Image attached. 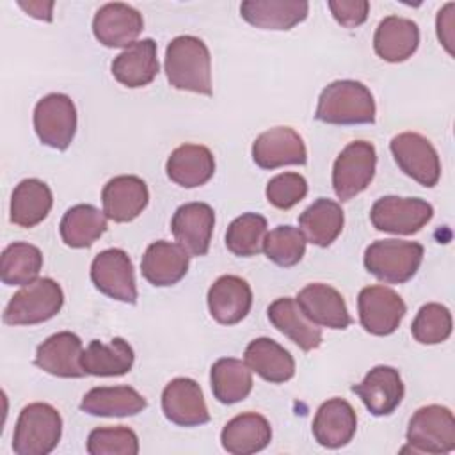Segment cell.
I'll return each mask as SVG.
<instances>
[{
	"instance_id": "32",
	"label": "cell",
	"mask_w": 455,
	"mask_h": 455,
	"mask_svg": "<svg viewBox=\"0 0 455 455\" xmlns=\"http://www.w3.org/2000/svg\"><path fill=\"white\" fill-rule=\"evenodd\" d=\"M53 204V196L50 187L37 180H21L11 194V222L20 228H34L43 222Z\"/></svg>"
},
{
	"instance_id": "17",
	"label": "cell",
	"mask_w": 455,
	"mask_h": 455,
	"mask_svg": "<svg viewBox=\"0 0 455 455\" xmlns=\"http://www.w3.org/2000/svg\"><path fill=\"white\" fill-rule=\"evenodd\" d=\"M82 339L75 332L60 331L37 347L34 364L53 377L80 379L87 375L82 366Z\"/></svg>"
},
{
	"instance_id": "25",
	"label": "cell",
	"mask_w": 455,
	"mask_h": 455,
	"mask_svg": "<svg viewBox=\"0 0 455 455\" xmlns=\"http://www.w3.org/2000/svg\"><path fill=\"white\" fill-rule=\"evenodd\" d=\"M306 0H245L240 4L242 18L263 30H290L307 18Z\"/></svg>"
},
{
	"instance_id": "31",
	"label": "cell",
	"mask_w": 455,
	"mask_h": 455,
	"mask_svg": "<svg viewBox=\"0 0 455 455\" xmlns=\"http://www.w3.org/2000/svg\"><path fill=\"white\" fill-rule=\"evenodd\" d=\"M146 407V398L132 386L92 387L80 402V411L91 416H135Z\"/></svg>"
},
{
	"instance_id": "24",
	"label": "cell",
	"mask_w": 455,
	"mask_h": 455,
	"mask_svg": "<svg viewBox=\"0 0 455 455\" xmlns=\"http://www.w3.org/2000/svg\"><path fill=\"white\" fill-rule=\"evenodd\" d=\"M158 68L156 43L151 37L135 41L114 57L110 64L114 78L130 89L151 84L158 75Z\"/></svg>"
},
{
	"instance_id": "23",
	"label": "cell",
	"mask_w": 455,
	"mask_h": 455,
	"mask_svg": "<svg viewBox=\"0 0 455 455\" xmlns=\"http://www.w3.org/2000/svg\"><path fill=\"white\" fill-rule=\"evenodd\" d=\"M188 258L190 254L180 243L156 240L148 245L142 256V277L158 288L172 286L185 277L188 270Z\"/></svg>"
},
{
	"instance_id": "7",
	"label": "cell",
	"mask_w": 455,
	"mask_h": 455,
	"mask_svg": "<svg viewBox=\"0 0 455 455\" xmlns=\"http://www.w3.org/2000/svg\"><path fill=\"white\" fill-rule=\"evenodd\" d=\"M377 167V151L371 142H348L332 165V188L341 201H350L371 183Z\"/></svg>"
},
{
	"instance_id": "22",
	"label": "cell",
	"mask_w": 455,
	"mask_h": 455,
	"mask_svg": "<svg viewBox=\"0 0 455 455\" xmlns=\"http://www.w3.org/2000/svg\"><path fill=\"white\" fill-rule=\"evenodd\" d=\"M311 430L315 441L323 448L347 446L355 435L357 414L347 400L331 398L318 407Z\"/></svg>"
},
{
	"instance_id": "1",
	"label": "cell",
	"mask_w": 455,
	"mask_h": 455,
	"mask_svg": "<svg viewBox=\"0 0 455 455\" xmlns=\"http://www.w3.org/2000/svg\"><path fill=\"white\" fill-rule=\"evenodd\" d=\"M164 68L174 89L212 96V57L203 39L174 37L165 48Z\"/></svg>"
},
{
	"instance_id": "5",
	"label": "cell",
	"mask_w": 455,
	"mask_h": 455,
	"mask_svg": "<svg viewBox=\"0 0 455 455\" xmlns=\"http://www.w3.org/2000/svg\"><path fill=\"white\" fill-rule=\"evenodd\" d=\"M64 304V291L52 277H39L16 291L4 309L7 325H36L53 318Z\"/></svg>"
},
{
	"instance_id": "34",
	"label": "cell",
	"mask_w": 455,
	"mask_h": 455,
	"mask_svg": "<svg viewBox=\"0 0 455 455\" xmlns=\"http://www.w3.org/2000/svg\"><path fill=\"white\" fill-rule=\"evenodd\" d=\"M133 361V348L123 338H112L108 343L92 339L82 354L85 373L94 377H121L132 370Z\"/></svg>"
},
{
	"instance_id": "20",
	"label": "cell",
	"mask_w": 455,
	"mask_h": 455,
	"mask_svg": "<svg viewBox=\"0 0 455 455\" xmlns=\"http://www.w3.org/2000/svg\"><path fill=\"white\" fill-rule=\"evenodd\" d=\"M149 190L142 178L121 174L108 180L101 190L103 213L114 222H130L148 206Z\"/></svg>"
},
{
	"instance_id": "21",
	"label": "cell",
	"mask_w": 455,
	"mask_h": 455,
	"mask_svg": "<svg viewBox=\"0 0 455 455\" xmlns=\"http://www.w3.org/2000/svg\"><path fill=\"white\" fill-rule=\"evenodd\" d=\"M210 315L222 325L242 322L252 306V290L249 283L238 275H220L206 295Z\"/></svg>"
},
{
	"instance_id": "6",
	"label": "cell",
	"mask_w": 455,
	"mask_h": 455,
	"mask_svg": "<svg viewBox=\"0 0 455 455\" xmlns=\"http://www.w3.org/2000/svg\"><path fill=\"white\" fill-rule=\"evenodd\" d=\"M412 451L450 453L455 450V418L444 405L419 407L409 419L405 432Z\"/></svg>"
},
{
	"instance_id": "29",
	"label": "cell",
	"mask_w": 455,
	"mask_h": 455,
	"mask_svg": "<svg viewBox=\"0 0 455 455\" xmlns=\"http://www.w3.org/2000/svg\"><path fill=\"white\" fill-rule=\"evenodd\" d=\"M270 323L290 338L300 350L311 352L322 345V331L299 307L291 297L275 299L267 309Z\"/></svg>"
},
{
	"instance_id": "40",
	"label": "cell",
	"mask_w": 455,
	"mask_h": 455,
	"mask_svg": "<svg viewBox=\"0 0 455 455\" xmlns=\"http://www.w3.org/2000/svg\"><path fill=\"white\" fill-rule=\"evenodd\" d=\"M451 313L446 306L437 302H428L419 307L416 318L412 320L411 332L412 338L421 345H437L450 338L451 334Z\"/></svg>"
},
{
	"instance_id": "38",
	"label": "cell",
	"mask_w": 455,
	"mask_h": 455,
	"mask_svg": "<svg viewBox=\"0 0 455 455\" xmlns=\"http://www.w3.org/2000/svg\"><path fill=\"white\" fill-rule=\"evenodd\" d=\"M267 236V219L259 213L247 212L236 217L226 231V247L235 256L251 258L263 251Z\"/></svg>"
},
{
	"instance_id": "15",
	"label": "cell",
	"mask_w": 455,
	"mask_h": 455,
	"mask_svg": "<svg viewBox=\"0 0 455 455\" xmlns=\"http://www.w3.org/2000/svg\"><path fill=\"white\" fill-rule=\"evenodd\" d=\"M164 416L178 427H197L210 421L199 384L188 377L172 379L162 391Z\"/></svg>"
},
{
	"instance_id": "33",
	"label": "cell",
	"mask_w": 455,
	"mask_h": 455,
	"mask_svg": "<svg viewBox=\"0 0 455 455\" xmlns=\"http://www.w3.org/2000/svg\"><path fill=\"white\" fill-rule=\"evenodd\" d=\"M345 215L339 203L318 197L299 215V229L307 242L318 247H329L343 231Z\"/></svg>"
},
{
	"instance_id": "3",
	"label": "cell",
	"mask_w": 455,
	"mask_h": 455,
	"mask_svg": "<svg viewBox=\"0 0 455 455\" xmlns=\"http://www.w3.org/2000/svg\"><path fill=\"white\" fill-rule=\"evenodd\" d=\"M62 435V418L59 411L44 402H34L21 409L14 434L12 451L16 455H48Z\"/></svg>"
},
{
	"instance_id": "26",
	"label": "cell",
	"mask_w": 455,
	"mask_h": 455,
	"mask_svg": "<svg viewBox=\"0 0 455 455\" xmlns=\"http://www.w3.org/2000/svg\"><path fill=\"white\" fill-rule=\"evenodd\" d=\"M418 23L402 16H386L375 28L373 48L386 62H403L418 50Z\"/></svg>"
},
{
	"instance_id": "28",
	"label": "cell",
	"mask_w": 455,
	"mask_h": 455,
	"mask_svg": "<svg viewBox=\"0 0 455 455\" xmlns=\"http://www.w3.org/2000/svg\"><path fill=\"white\" fill-rule=\"evenodd\" d=\"M165 172L172 183L183 188H196L212 180L215 158L206 146L181 144L169 155Z\"/></svg>"
},
{
	"instance_id": "14",
	"label": "cell",
	"mask_w": 455,
	"mask_h": 455,
	"mask_svg": "<svg viewBox=\"0 0 455 455\" xmlns=\"http://www.w3.org/2000/svg\"><path fill=\"white\" fill-rule=\"evenodd\" d=\"M144 28L142 14L123 2L101 5L92 18V34L107 48H128Z\"/></svg>"
},
{
	"instance_id": "37",
	"label": "cell",
	"mask_w": 455,
	"mask_h": 455,
	"mask_svg": "<svg viewBox=\"0 0 455 455\" xmlns=\"http://www.w3.org/2000/svg\"><path fill=\"white\" fill-rule=\"evenodd\" d=\"M43 268V252L28 242L9 243L0 258V279L7 286H25L37 279Z\"/></svg>"
},
{
	"instance_id": "19",
	"label": "cell",
	"mask_w": 455,
	"mask_h": 455,
	"mask_svg": "<svg viewBox=\"0 0 455 455\" xmlns=\"http://www.w3.org/2000/svg\"><path fill=\"white\" fill-rule=\"evenodd\" d=\"M352 391L373 416H387L402 403L405 387L396 368L379 364L359 384H354Z\"/></svg>"
},
{
	"instance_id": "44",
	"label": "cell",
	"mask_w": 455,
	"mask_h": 455,
	"mask_svg": "<svg viewBox=\"0 0 455 455\" xmlns=\"http://www.w3.org/2000/svg\"><path fill=\"white\" fill-rule=\"evenodd\" d=\"M435 28H437V37L441 44L446 48L450 55H453V39H455V4L448 2L444 4L435 18Z\"/></svg>"
},
{
	"instance_id": "10",
	"label": "cell",
	"mask_w": 455,
	"mask_h": 455,
	"mask_svg": "<svg viewBox=\"0 0 455 455\" xmlns=\"http://www.w3.org/2000/svg\"><path fill=\"white\" fill-rule=\"evenodd\" d=\"M389 149L398 167L419 185L435 187L441 178V160L432 142L416 132H403L391 139Z\"/></svg>"
},
{
	"instance_id": "39",
	"label": "cell",
	"mask_w": 455,
	"mask_h": 455,
	"mask_svg": "<svg viewBox=\"0 0 455 455\" xmlns=\"http://www.w3.org/2000/svg\"><path fill=\"white\" fill-rule=\"evenodd\" d=\"M306 243L307 240L299 228L281 224L267 233L263 240V252L279 267H293L304 258Z\"/></svg>"
},
{
	"instance_id": "36",
	"label": "cell",
	"mask_w": 455,
	"mask_h": 455,
	"mask_svg": "<svg viewBox=\"0 0 455 455\" xmlns=\"http://www.w3.org/2000/svg\"><path fill=\"white\" fill-rule=\"evenodd\" d=\"M59 231L68 247L87 249L107 231V215L92 204H75L64 213Z\"/></svg>"
},
{
	"instance_id": "4",
	"label": "cell",
	"mask_w": 455,
	"mask_h": 455,
	"mask_svg": "<svg viewBox=\"0 0 455 455\" xmlns=\"http://www.w3.org/2000/svg\"><path fill=\"white\" fill-rule=\"evenodd\" d=\"M423 254L425 249L419 242L377 240L364 251V267L382 283L402 284L416 275Z\"/></svg>"
},
{
	"instance_id": "2",
	"label": "cell",
	"mask_w": 455,
	"mask_h": 455,
	"mask_svg": "<svg viewBox=\"0 0 455 455\" xmlns=\"http://www.w3.org/2000/svg\"><path fill=\"white\" fill-rule=\"evenodd\" d=\"M375 100L357 80H334L320 92L315 117L325 124H373Z\"/></svg>"
},
{
	"instance_id": "30",
	"label": "cell",
	"mask_w": 455,
	"mask_h": 455,
	"mask_svg": "<svg viewBox=\"0 0 455 455\" xmlns=\"http://www.w3.org/2000/svg\"><path fill=\"white\" fill-rule=\"evenodd\" d=\"M243 361L251 371L272 384H283L295 375L291 354L270 338L252 339L243 352Z\"/></svg>"
},
{
	"instance_id": "8",
	"label": "cell",
	"mask_w": 455,
	"mask_h": 455,
	"mask_svg": "<svg viewBox=\"0 0 455 455\" xmlns=\"http://www.w3.org/2000/svg\"><path fill=\"white\" fill-rule=\"evenodd\" d=\"M34 130L44 146L64 151L76 133V107L68 94L50 92L34 108Z\"/></svg>"
},
{
	"instance_id": "35",
	"label": "cell",
	"mask_w": 455,
	"mask_h": 455,
	"mask_svg": "<svg viewBox=\"0 0 455 455\" xmlns=\"http://www.w3.org/2000/svg\"><path fill=\"white\" fill-rule=\"evenodd\" d=\"M210 382L213 396L226 405L238 403L252 391V371L245 361L220 357L212 364Z\"/></svg>"
},
{
	"instance_id": "12",
	"label": "cell",
	"mask_w": 455,
	"mask_h": 455,
	"mask_svg": "<svg viewBox=\"0 0 455 455\" xmlns=\"http://www.w3.org/2000/svg\"><path fill=\"white\" fill-rule=\"evenodd\" d=\"M91 281L103 295L126 302H137L133 263L123 249H105L91 263Z\"/></svg>"
},
{
	"instance_id": "11",
	"label": "cell",
	"mask_w": 455,
	"mask_h": 455,
	"mask_svg": "<svg viewBox=\"0 0 455 455\" xmlns=\"http://www.w3.org/2000/svg\"><path fill=\"white\" fill-rule=\"evenodd\" d=\"M359 322L373 336H389L402 323L407 306L403 299L384 284L366 286L357 297Z\"/></svg>"
},
{
	"instance_id": "41",
	"label": "cell",
	"mask_w": 455,
	"mask_h": 455,
	"mask_svg": "<svg viewBox=\"0 0 455 455\" xmlns=\"http://www.w3.org/2000/svg\"><path fill=\"white\" fill-rule=\"evenodd\" d=\"M89 455H137L139 437L128 427H98L87 437Z\"/></svg>"
},
{
	"instance_id": "16",
	"label": "cell",
	"mask_w": 455,
	"mask_h": 455,
	"mask_svg": "<svg viewBox=\"0 0 455 455\" xmlns=\"http://www.w3.org/2000/svg\"><path fill=\"white\" fill-rule=\"evenodd\" d=\"M215 226V212L206 203H185L176 208L171 219V231L176 242L190 256H204L210 249Z\"/></svg>"
},
{
	"instance_id": "43",
	"label": "cell",
	"mask_w": 455,
	"mask_h": 455,
	"mask_svg": "<svg viewBox=\"0 0 455 455\" xmlns=\"http://www.w3.org/2000/svg\"><path fill=\"white\" fill-rule=\"evenodd\" d=\"M327 5L334 20L347 28L363 25L370 12V4L366 0H329Z\"/></svg>"
},
{
	"instance_id": "27",
	"label": "cell",
	"mask_w": 455,
	"mask_h": 455,
	"mask_svg": "<svg viewBox=\"0 0 455 455\" xmlns=\"http://www.w3.org/2000/svg\"><path fill=\"white\" fill-rule=\"evenodd\" d=\"M272 441L268 419L258 412H242L229 419L222 432V448L231 455H251L265 450Z\"/></svg>"
},
{
	"instance_id": "18",
	"label": "cell",
	"mask_w": 455,
	"mask_h": 455,
	"mask_svg": "<svg viewBox=\"0 0 455 455\" xmlns=\"http://www.w3.org/2000/svg\"><path fill=\"white\" fill-rule=\"evenodd\" d=\"M295 300L302 313L318 327L343 331L352 323L343 295L325 283L306 284Z\"/></svg>"
},
{
	"instance_id": "45",
	"label": "cell",
	"mask_w": 455,
	"mask_h": 455,
	"mask_svg": "<svg viewBox=\"0 0 455 455\" xmlns=\"http://www.w3.org/2000/svg\"><path fill=\"white\" fill-rule=\"evenodd\" d=\"M18 5L28 12L32 18L43 20V21H52V9L53 2H18Z\"/></svg>"
},
{
	"instance_id": "9",
	"label": "cell",
	"mask_w": 455,
	"mask_h": 455,
	"mask_svg": "<svg viewBox=\"0 0 455 455\" xmlns=\"http://www.w3.org/2000/svg\"><path fill=\"white\" fill-rule=\"evenodd\" d=\"M434 217V208L421 197L384 196L370 210V220L377 231L393 235H414Z\"/></svg>"
},
{
	"instance_id": "42",
	"label": "cell",
	"mask_w": 455,
	"mask_h": 455,
	"mask_svg": "<svg viewBox=\"0 0 455 455\" xmlns=\"http://www.w3.org/2000/svg\"><path fill=\"white\" fill-rule=\"evenodd\" d=\"M265 194L272 206L279 210H290L306 197L307 181L299 172H281L267 183Z\"/></svg>"
},
{
	"instance_id": "13",
	"label": "cell",
	"mask_w": 455,
	"mask_h": 455,
	"mask_svg": "<svg viewBox=\"0 0 455 455\" xmlns=\"http://www.w3.org/2000/svg\"><path fill=\"white\" fill-rule=\"evenodd\" d=\"M252 160L261 169L304 165L307 162V151L302 137L293 128L275 126L254 139Z\"/></svg>"
}]
</instances>
